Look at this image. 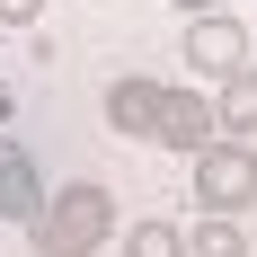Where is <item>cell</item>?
Returning <instances> with one entry per match:
<instances>
[{"label": "cell", "mask_w": 257, "mask_h": 257, "mask_svg": "<svg viewBox=\"0 0 257 257\" xmlns=\"http://www.w3.org/2000/svg\"><path fill=\"white\" fill-rule=\"evenodd\" d=\"M27 239H36V257H98L115 239V195L98 178H71L62 195H45V213H36Z\"/></svg>", "instance_id": "6da1fadb"}, {"label": "cell", "mask_w": 257, "mask_h": 257, "mask_svg": "<svg viewBox=\"0 0 257 257\" xmlns=\"http://www.w3.org/2000/svg\"><path fill=\"white\" fill-rule=\"evenodd\" d=\"M195 204L222 213V222L257 204V151H248V142H213V151L195 160Z\"/></svg>", "instance_id": "7a4b0ae2"}, {"label": "cell", "mask_w": 257, "mask_h": 257, "mask_svg": "<svg viewBox=\"0 0 257 257\" xmlns=\"http://www.w3.org/2000/svg\"><path fill=\"white\" fill-rule=\"evenodd\" d=\"M248 36H239V18L231 9H204V18H186V71L195 80H239L248 71Z\"/></svg>", "instance_id": "3957f363"}, {"label": "cell", "mask_w": 257, "mask_h": 257, "mask_svg": "<svg viewBox=\"0 0 257 257\" xmlns=\"http://www.w3.org/2000/svg\"><path fill=\"white\" fill-rule=\"evenodd\" d=\"M151 142H169V151H186V160H204L222 133H213V106L195 98V89H169V98H160V133H151Z\"/></svg>", "instance_id": "277c9868"}, {"label": "cell", "mask_w": 257, "mask_h": 257, "mask_svg": "<svg viewBox=\"0 0 257 257\" xmlns=\"http://www.w3.org/2000/svg\"><path fill=\"white\" fill-rule=\"evenodd\" d=\"M36 213H45V178H36V160L0 133V222H27V231H36Z\"/></svg>", "instance_id": "5b68a950"}, {"label": "cell", "mask_w": 257, "mask_h": 257, "mask_svg": "<svg viewBox=\"0 0 257 257\" xmlns=\"http://www.w3.org/2000/svg\"><path fill=\"white\" fill-rule=\"evenodd\" d=\"M160 80H106V124L115 133H160Z\"/></svg>", "instance_id": "8992f818"}, {"label": "cell", "mask_w": 257, "mask_h": 257, "mask_svg": "<svg viewBox=\"0 0 257 257\" xmlns=\"http://www.w3.org/2000/svg\"><path fill=\"white\" fill-rule=\"evenodd\" d=\"M213 133H222V142H248V133H257V80L248 71L213 89Z\"/></svg>", "instance_id": "52a82bcc"}, {"label": "cell", "mask_w": 257, "mask_h": 257, "mask_svg": "<svg viewBox=\"0 0 257 257\" xmlns=\"http://www.w3.org/2000/svg\"><path fill=\"white\" fill-rule=\"evenodd\" d=\"M186 257H248V231L222 222V213H204V222L186 231Z\"/></svg>", "instance_id": "ba28073f"}, {"label": "cell", "mask_w": 257, "mask_h": 257, "mask_svg": "<svg viewBox=\"0 0 257 257\" xmlns=\"http://www.w3.org/2000/svg\"><path fill=\"white\" fill-rule=\"evenodd\" d=\"M124 257H186V231H178V222H133V231H124Z\"/></svg>", "instance_id": "9c48e42d"}, {"label": "cell", "mask_w": 257, "mask_h": 257, "mask_svg": "<svg viewBox=\"0 0 257 257\" xmlns=\"http://www.w3.org/2000/svg\"><path fill=\"white\" fill-rule=\"evenodd\" d=\"M36 9H45V0H0V27H27Z\"/></svg>", "instance_id": "30bf717a"}, {"label": "cell", "mask_w": 257, "mask_h": 257, "mask_svg": "<svg viewBox=\"0 0 257 257\" xmlns=\"http://www.w3.org/2000/svg\"><path fill=\"white\" fill-rule=\"evenodd\" d=\"M178 9H195V18H204V9H222V0H178Z\"/></svg>", "instance_id": "8fae6325"}, {"label": "cell", "mask_w": 257, "mask_h": 257, "mask_svg": "<svg viewBox=\"0 0 257 257\" xmlns=\"http://www.w3.org/2000/svg\"><path fill=\"white\" fill-rule=\"evenodd\" d=\"M0 124H9V89H0Z\"/></svg>", "instance_id": "7c38bea8"}, {"label": "cell", "mask_w": 257, "mask_h": 257, "mask_svg": "<svg viewBox=\"0 0 257 257\" xmlns=\"http://www.w3.org/2000/svg\"><path fill=\"white\" fill-rule=\"evenodd\" d=\"M248 80H257V53H248Z\"/></svg>", "instance_id": "4fadbf2b"}]
</instances>
